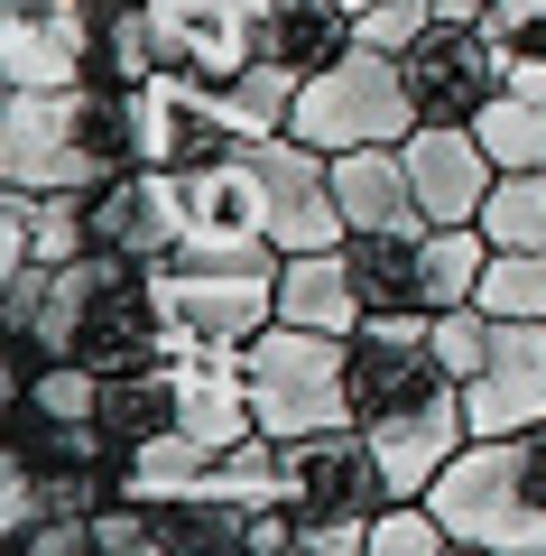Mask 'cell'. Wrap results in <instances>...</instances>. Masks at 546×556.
I'll return each mask as SVG.
<instances>
[{"mask_svg":"<svg viewBox=\"0 0 546 556\" xmlns=\"http://www.w3.org/2000/svg\"><path fill=\"white\" fill-rule=\"evenodd\" d=\"M139 167L130 84H65V93H0V186L28 195H75Z\"/></svg>","mask_w":546,"mask_h":556,"instance_id":"cell-1","label":"cell"},{"mask_svg":"<svg viewBox=\"0 0 546 556\" xmlns=\"http://www.w3.org/2000/svg\"><path fill=\"white\" fill-rule=\"evenodd\" d=\"M427 501L454 529V547L546 556V427H528V437H472Z\"/></svg>","mask_w":546,"mask_h":556,"instance_id":"cell-2","label":"cell"},{"mask_svg":"<svg viewBox=\"0 0 546 556\" xmlns=\"http://www.w3.org/2000/svg\"><path fill=\"white\" fill-rule=\"evenodd\" d=\"M288 130L306 139V149H325V159H343V149H398V139L417 130L408 65H398L390 47H361V38H352L325 75L296 84Z\"/></svg>","mask_w":546,"mask_h":556,"instance_id":"cell-3","label":"cell"},{"mask_svg":"<svg viewBox=\"0 0 546 556\" xmlns=\"http://www.w3.org/2000/svg\"><path fill=\"white\" fill-rule=\"evenodd\" d=\"M241 371H251L259 437L296 445V437H325V427H352V343L343 334H306V325L278 316L259 343H241Z\"/></svg>","mask_w":546,"mask_h":556,"instance_id":"cell-4","label":"cell"},{"mask_svg":"<svg viewBox=\"0 0 546 556\" xmlns=\"http://www.w3.org/2000/svg\"><path fill=\"white\" fill-rule=\"evenodd\" d=\"M157 306H167L176 353H241L278 325V260H157L149 269Z\"/></svg>","mask_w":546,"mask_h":556,"instance_id":"cell-5","label":"cell"},{"mask_svg":"<svg viewBox=\"0 0 546 556\" xmlns=\"http://www.w3.org/2000/svg\"><path fill=\"white\" fill-rule=\"evenodd\" d=\"M472 437H528L546 427V316H491L482 362L464 371Z\"/></svg>","mask_w":546,"mask_h":556,"instance_id":"cell-6","label":"cell"},{"mask_svg":"<svg viewBox=\"0 0 546 556\" xmlns=\"http://www.w3.org/2000/svg\"><path fill=\"white\" fill-rule=\"evenodd\" d=\"M176 186H186V260H278L269 186H259L251 149H232L214 167H176Z\"/></svg>","mask_w":546,"mask_h":556,"instance_id":"cell-7","label":"cell"},{"mask_svg":"<svg viewBox=\"0 0 546 556\" xmlns=\"http://www.w3.org/2000/svg\"><path fill=\"white\" fill-rule=\"evenodd\" d=\"M93 84V0H0V93Z\"/></svg>","mask_w":546,"mask_h":556,"instance_id":"cell-8","label":"cell"},{"mask_svg":"<svg viewBox=\"0 0 546 556\" xmlns=\"http://www.w3.org/2000/svg\"><path fill=\"white\" fill-rule=\"evenodd\" d=\"M93 204V251L130 260V269H157V260L186 251V186L176 167H120V177L84 186Z\"/></svg>","mask_w":546,"mask_h":556,"instance_id":"cell-9","label":"cell"},{"mask_svg":"<svg viewBox=\"0 0 546 556\" xmlns=\"http://www.w3.org/2000/svg\"><path fill=\"white\" fill-rule=\"evenodd\" d=\"M259 159V186H269V241H278V260L288 251H343V195H333V159L325 149H306L296 130H278V139H259L251 149Z\"/></svg>","mask_w":546,"mask_h":556,"instance_id":"cell-10","label":"cell"},{"mask_svg":"<svg viewBox=\"0 0 546 556\" xmlns=\"http://www.w3.org/2000/svg\"><path fill=\"white\" fill-rule=\"evenodd\" d=\"M398 65H408L417 121H482V102L500 93V75H509V56L491 47L482 20H435Z\"/></svg>","mask_w":546,"mask_h":556,"instance_id":"cell-11","label":"cell"},{"mask_svg":"<svg viewBox=\"0 0 546 556\" xmlns=\"http://www.w3.org/2000/svg\"><path fill=\"white\" fill-rule=\"evenodd\" d=\"M157 65L195 84H232L259 65V0H149Z\"/></svg>","mask_w":546,"mask_h":556,"instance_id":"cell-12","label":"cell"},{"mask_svg":"<svg viewBox=\"0 0 546 556\" xmlns=\"http://www.w3.org/2000/svg\"><path fill=\"white\" fill-rule=\"evenodd\" d=\"M390 464L361 427H325V437L288 445V510H343V519H380L390 510Z\"/></svg>","mask_w":546,"mask_h":556,"instance_id":"cell-13","label":"cell"},{"mask_svg":"<svg viewBox=\"0 0 546 556\" xmlns=\"http://www.w3.org/2000/svg\"><path fill=\"white\" fill-rule=\"evenodd\" d=\"M398 159H408V186L427 204V223H482L491 186H500V159L482 149L472 121H417L398 139Z\"/></svg>","mask_w":546,"mask_h":556,"instance_id":"cell-14","label":"cell"},{"mask_svg":"<svg viewBox=\"0 0 546 556\" xmlns=\"http://www.w3.org/2000/svg\"><path fill=\"white\" fill-rule=\"evenodd\" d=\"M167 362H176V437L214 445V455H232V445L259 437L241 353H167Z\"/></svg>","mask_w":546,"mask_h":556,"instance_id":"cell-15","label":"cell"},{"mask_svg":"<svg viewBox=\"0 0 546 556\" xmlns=\"http://www.w3.org/2000/svg\"><path fill=\"white\" fill-rule=\"evenodd\" d=\"M278 316L306 325V334H361L371 306H361V278H352L343 251H288L278 260Z\"/></svg>","mask_w":546,"mask_h":556,"instance_id":"cell-16","label":"cell"},{"mask_svg":"<svg viewBox=\"0 0 546 556\" xmlns=\"http://www.w3.org/2000/svg\"><path fill=\"white\" fill-rule=\"evenodd\" d=\"M352 47V10L343 0H259V65L278 75H325L333 56Z\"/></svg>","mask_w":546,"mask_h":556,"instance_id":"cell-17","label":"cell"},{"mask_svg":"<svg viewBox=\"0 0 546 556\" xmlns=\"http://www.w3.org/2000/svg\"><path fill=\"white\" fill-rule=\"evenodd\" d=\"M333 195H343L352 232H417V223H427L398 149H343V159H333Z\"/></svg>","mask_w":546,"mask_h":556,"instance_id":"cell-18","label":"cell"},{"mask_svg":"<svg viewBox=\"0 0 546 556\" xmlns=\"http://www.w3.org/2000/svg\"><path fill=\"white\" fill-rule=\"evenodd\" d=\"M427 232L435 223H417V232H343V260L361 278L371 316H427Z\"/></svg>","mask_w":546,"mask_h":556,"instance_id":"cell-19","label":"cell"},{"mask_svg":"<svg viewBox=\"0 0 546 556\" xmlns=\"http://www.w3.org/2000/svg\"><path fill=\"white\" fill-rule=\"evenodd\" d=\"M482 149L500 159V177L509 167H537L546 177V56H509V75H500V93L482 102Z\"/></svg>","mask_w":546,"mask_h":556,"instance_id":"cell-20","label":"cell"},{"mask_svg":"<svg viewBox=\"0 0 546 556\" xmlns=\"http://www.w3.org/2000/svg\"><path fill=\"white\" fill-rule=\"evenodd\" d=\"M102 445L139 455V445L176 437V362H139V371H102V408H93Z\"/></svg>","mask_w":546,"mask_h":556,"instance_id":"cell-21","label":"cell"},{"mask_svg":"<svg viewBox=\"0 0 546 556\" xmlns=\"http://www.w3.org/2000/svg\"><path fill=\"white\" fill-rule=\"evenodd\" d=\"M482 232H491V251H546V177L537 167H509V177L491 186Z\"/></svg>","mask_w":546,"mask_h":556,"instance_id":"cell-22","label":"cell"},{"mask_svg":"<svg viewBox=\"0 0 546 556\" xmlns=\"http://www.w3.org/2000/svg\"><path fill=\"white\" fill-rule=\"evenodd\" d=\"M84 251H93V204H84V186L28 204V260H38V269H65V260H84Z\"/></svg>","mask_w":546,"mask_h":556,"instance_id":"cell-23","label":"cell"},{"mask_svg":"<svg viewBox=\"0 0 546 556\" xmlns=\"http://www.w3.org/2000/svg\"><path fill=\"white\" fill-rule=\"evenodd\" d=\"M472 306L482 316H546V251H491Z\"/></svg>","mask_w":546,"mask_h":556,"instance_id":"cell-24","label":"cell"},{"mask_svg":"<svg viewBox=\"0 0 546 556\" xmlns=\"http://www.w3.org/2000/svg\"><path fill=\"white\" fill-rule=\"evenodd\" d=\"M454 529L435 519V501H390V510L371 519V547L361 556H445Z\"/></svg>","mask_w":546,"mask_h":556,"instance_id":"cell-25","label":"cell"},{"mask_svg":"<svg viewBox=\"0 0 546 556\" xmlns=\"http://www.w3.org/2000/svg\"><path fill=\"white\" fill-rule=\"evenodd\" d=\"M102 556H176L167 510H149V501H112V510H102Z\"/></svg>","mask_w":546,"mask_h":556,"instance_id":"cell-26","label":"cell"},{"mask_svg":"<svg viewBox=\"0 0 546 556\" xmlns=\"http://www.w3.org/2000/svg\"><path fill=\"white\" fill-rule=\"evenodd\" d=\"M427 28H435V0H380V10H361V20H352V38H361V47H390V56H408Z\"/></svg>","mask_w":546,"mask_h":556,"instance_id":"cell-27","label":"cell"},{"mask_svg":"<svg viewBox=\"0 0 546 556\" xmlns=\"http://www.w3.org/2000/svg\"><path fill=\"white\" fill-rule=\"evenodd\" d=\"M482 28L500 56H546V0H491Z\"/></svg>","mask_w":546,"mask_h":556,"instance_id":"cell-28","label":"cell"},{"mask_svg":"<svg viewBox=\"0 0 546 556\" xmlns=\"http://www.w3.org/2000/svg\"><path fill=\"white\" fill-rule=\"evenodd\" d=\"M20 556H102V519H38L10 538Z\"/></svg>","mask_w":546,"mask_h":556,"instance_id":"cell-29","label":"cell"},{"mask_svg":"<svg viewBox=\"0 0 546 556\" xmlns=\"http://www.w3.org/2000/svg\"><path fill=\"white\" fill-rule=\"evenodd\" d=\"M435 10H445V20H482L491 0H435Z\"/></svg>","mask_w":546,"mask_h":556,"instance_id":"cell-30","label":"cell"},{"mask_svg":"<svg viewBox=\"0 0 546 556\" xmlns=\"http://www.w3.org/2000/svg\"><path fill=\"white\" fill-rule=\"evenodd\" d=\"M343 10H352V20H361V10H380V0H343ZM435 20H445V10H435Z\"/></svg>","mask_w":546,"mask_h":556,"instance_id":"cell-31","label":"cell"},{"mask_svg":"<svg viewBox=\"0 0 546 556\" xmlns=\"http://www.w3.org/2000/svg\"><path fill=\"white\" fill-rule=\"evenodd\" d=\"M445 556H500V547H445Z\"/></svg>","mask_w":546,"mask_h":556,"instance_id":"cell-32","label":"cell"},{"mask_svg":"<svg viewBox=\"0 0 546 556\" xmlns=\"http://www.w3.org/2000/svg\"><path fill=\"white\" fill-rule=\"evenodd\" d=\"M278 556H315V547H296V538H288V547H278Z\"/></svg>","mask_w":546,"mask_h":556,"instance_id":"cell-33","label":"cell"}]
</instances>
